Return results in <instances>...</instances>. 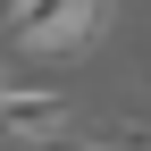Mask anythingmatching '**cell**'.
<instances>
[{
	"label": "cell",
	"instance_id": "6da1fadb",
	"mask_svg": "<svg viewBox=\"0 0 151 151\" xmlns=\"http://www.w3.org/2000/svg\"><path fill=\"white\" fill-rule=\"evenodd\" d=\"M0 25L17 50H84L109 34V0H9Z\"/></svg>",
	"mask_w": 151,
	"mask_h": 151
},
{
	"label": "cell",
	"instance_id": "7a4b0ae2",
	"mask_svg": "<svg viewBox=\"0 0 151 151\" xmlns=\"http://www.w3.org/2000/svg\"><path fill=\"white\" fill-rule=\"evenodd\" d=\"M67 126V92H50V84H9L0 92V134L9 143H50Z\"/></svg>",
	"mask_w": 151,
	"mask_h": 151
},
{
	"label": "cell",
	"instance_id": "3957f363",
	"mask_svg": "<svg viewBox=\"0 0 151 151\" xmlns=\"http://www.w3.org/2000/svg\"><path fill=\"white\" fill-rule=\"evenodd\" d=\"M67 151H151V126H101L92 143H67Z\"/></svg>",
	"mask_w": 151,
	"mask_h": 151
},
{
	"label": "cell",
	"instance_id": "277c9868",
	"mask_svg": "<svg viewBox=\"0 0 151 151\" xmlns=\"http://www.w3.org/2000/svg\"><path fill=\"white\" fill-rule=\"evenodd\" d=\"M0 92H9V76H0Z\"/></svg>",
	"mask_w": 151,
	"mask_h": 151
}]
</instances>
